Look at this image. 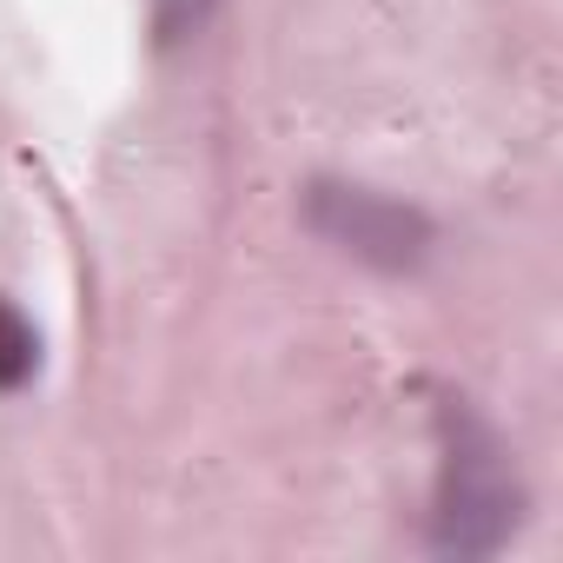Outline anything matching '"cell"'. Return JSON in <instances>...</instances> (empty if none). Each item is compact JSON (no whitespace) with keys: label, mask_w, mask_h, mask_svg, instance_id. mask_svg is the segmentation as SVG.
Segmentation results:
<instances>
[{"label":"cell","mask_w":563,"mask_h":563,"mask_svg":"<svg viewBox=\"0 0 563 563\" xmlns=\"http://www.w3.org/2000/svg\"><path fill=\"white\" fill-rule=\"evenodd\" d=\"M523 517V484L504 457V444L477 418H451L444 438V477H438V523L431 543L444 556H490Z\"/></svg>","instance_id":"1"},{"label":"cell","mask_w":563,"mask_h":563,"mask_svg":"<svg viewBox=\"0 0 563 563\" xmlns=\"http://www.w3.org/2000/svg\"><path fill=\"white\" fill-rule=\"evenodd\" d=\"M41 372V332L27 325L21 306L0 299V391H21Z\"/></svg>","instance_id":"3"},{"label":"cell","mask_w":563,"mask_h":563,"mask_svg":"<svg viewBox=\"0 0 563 563\" xmlns=\"http://www.w3.org/2000/svg\"><path fill=\"white\" fill-rule=\"evenodd\" d=\"M206 14H212V0H153V27H159V41L173 47V41H186V34H199L206 27Z\"/></svg>","instance_id":"4"},{"label":"cell","mask_w":563,"mask_h":563,"mask_svg":"<svg viewBox=\"0 0 563 563\" xmlns=\"http://www.w3.org/2000/svg\"><path fill=\"white\" fill-rule=\"evenodd\" d=\"M306 225L325 245H339L345 258L378 265V272H418L431 258V219L418 206H398V199L365 192V186L319 179L306 192Z\"/></svg>","instance_id":"2"}]
</instances>
